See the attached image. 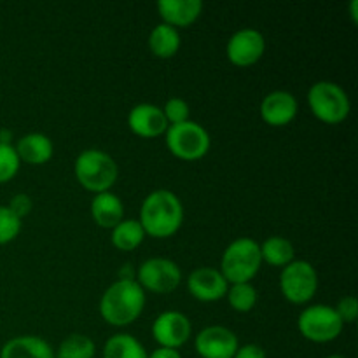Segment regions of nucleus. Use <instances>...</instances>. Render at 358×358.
<instances>
[{
	"instance_id": "nucleus-15",
	"label": "nucleus",
	"mask_w": 358,
	"mask_h": 358,
	"mask_svg": "<svg viewBox=\"0 0 358 358\" xmlns=\"http://www.w3.org/2000/svg\"><path fill=\"white\" fill-rule=\"evenodd\" d=\"M297 105L296 96L289 91H273V93L266 94L264 100L261 103V117L266 124L275 126V128H282L289 122L294 121L297 115Z\"/></svg>"
},
{
	"instance_id": "nucleus-25",
	"label": "nucleus",
	"mask_w": 358,
	"mask_h": 358,
	"mask_svg": "<svg viewBox=\"0 0 358 358\" xmlns=\"http://www.w3.org/2000/svg\"><path fill=\"white\" fill-rule=\"evenodd\" d=\"M229 306L238 313H248L257 304V290L250 283H233L226 292Z\"/></svg>"
},
{
	"instance_id": "nucleus-13",
	"label": "nucleus",
	"mask_w": 358,
	"mask_h": 358,
	"mask_svg": "<svg viewBox=\"0 0 358 358\" xmlns=\"http://www.w3.org/2000/svg\"><path fill=\"white\" fill-rule=\"evenodd\" d=\"M187 289L194 299L201 303H213L226 297L229 283L215 268H198L189 275Z\"/></svg>"
},
{
	"instance_id": "nucleus-32",
	"label": "nucleus",
	"mask_w": 358,
	"mask_h": 358,
	"mask_svg": "<svg viewBox=\"0 0 358 358\" xmlns=\"http://www.w3.org/2000/svg\"><path fill=\"white\" fill-rule=\"evenodd\" d=\"M147 358H182L178 350H171V348H157L154 350Z\"/></svg>"
},
{
	"instance_id": "nucleus-28",
	"label": "nucleus",
	"mask_w": 358,
	"mask_h": 358,
	"mask_svg": "<svg viewBox=\"0 0 358 358\" xmlns=\"http://www.w3.org/2000/svg\"><path fill=\"white\" fill-rule=\"evenodd\" d=\"M163 114L166 117L168 126L182 124V122L189 121V115H191V108H189V103L184 100V98H170V100L164 103Z\"/></svg>"
},
{
	"instance_id": "nucleus-6",
	"label": "nucleus",
	"mask_w": 358,
	"mask_h": 358,
	"mask_svg": "<svg viewBox=\"0 0 358 358\" xmlns=\"http://www.w3.org/2000/svg\"><path fill=\"white\" fill-rule=\"evenodd\" d=\"M166 147L177 159L198 161L208 154L210 135L201 124L194 121H185L182 124L168 126Z\"/></svg>"
},
{
	"instance_id": "nucleus-24",
	"label": "nucleus",
	"mask_w": 358,
	"mask_h": 358,
	"mask_svg": "<svg viewBox=\"0 0 358 358\" xmlns=\"http://www.w3.org/2000/svg\"><path fill=\"white\" fill-rule=\"evenodd\" d=\"M96 346L93 339L84 334H70L59 343L55 358H93Z\"/></svg>"
},
{
	"instance_id": "nucleus-34",
	"label": "nucleus",
	"mask_w": 358,
	"mask_h": 358,
	"mask_svg": "<svg viewBox=\"0 0 358 358\" xmlns=\"http://www.w3.org/2000/svg\"><path fill=\"white\" fill-rule=\"evenodd\" d=\"M357 7H358V2H357V0H353V2H352V17H353V21H355V23L358 21V16H357Z\"/></svg>"
},
{
	"instance_id": "nucleus-31",
	"label": "nucleus",
	"mask_w": 358,
	"mask_h": 358,
	"mask_svg": "<svg viewBox=\"0 0 358 358\" xmlns=\"http://www.w3.org/2000/svg\"><path fill=\"white\" fill-rule=\"evenodd\" d=\"M233 358H266V352L259 345H243L238 346Z\"/></svg>"
},
{
	"instance_id": "nucleus-29",
	"label": "nucleus",
	"mask_w": 358,
	"mask_h": 358,
	"mask_svg": "<svg viewBox=\"0 0 358 358\" xmlns=\"http://www.w3.org/2000/svg\"><path fill=\"white\" fill-rule=\"evenodd\" d=\"M334 310L339 315L343 324H353L358 317V301L353 296L343 297Z\"/></svg>"
},
{
	"instance_id": "nucleus-2",
	"label": "nucleus",
	"mask_w": 358,
	"mask_h": 358,
	"mask_svg": "<svg viewBox=\"0 0 358 358\" xmlns=\"http://www.w3.org/2000/svg\"><path fill=\"white\" fill-rule=\"evenodd\" d=\"M145 308V290L135 278L117 280L103 292L100 299V315L114 327H126L138 320Z\"/></svg>"
},
{
	"instance_id": "nucleus-1",
	"label": "nucleus",
	"mask_w": 358,
	"mask_h": 358,
	"mask_svg": "<svg viewBox=\"0 0 358 358\" xmlns=\"http://www.w3.org/2000/svg\"><path fill=\"white\" fill-rule=\"evenodd\" d=\"M138 222L150 238H170L184 222V206L175 192L157 189L143 199Z\"/></svg>"
},
{
	"instance_id": "nucleus-17",
	"label": "nucleus",
	"mask_w": 358,
	"mask_h": 358,
	"mask_svg": "<svg viewBox=\"0 0 358 358\" xmlns=\"http://www.w3.org/2000/svg\"><path fill=\"white\" fill-rule=\"evenodd\" d=\"M0 358H55L51 345L37 336H17L0 350Z\"/></svg>"
},
{
	"instance_id": "nucleus-26",
	"label": "nucleus",
	"mask_w": 358,
	"mask_h": 358,
	"mask_svg": "<svg viewBox=\"0 0 358 358\" xmlns=\"http://www.w3.org/2000/svg\"><path fill=\"white\" fill-rule=\"evenodd\" d=\"M20 164L21 161L14 147L0 143V184H6L10 178L16 177Z\"/></svg>"
},
{
	"instance_id": "nucleus-30",
	"label": "nucleus",
	"mask_w": 358,
	"mask_h": 358,
	"mask_svg": "<svg viewBox=\"0 0 358 358\" xmlns=\"http://www.w3.org/2000/svg\"><path fill=\"white\" fill-rule=\"evenodd\" d=\"M7 206H9V210L14 213V215L23 219V217H27L28 213L31 212L34 201H31L28 194H16L13 199H10V203Z\"/></svg>"
},
{
	"instance_id": "nucleus-5",
	"label": "nucleus",
	"mask_w": 358,
	"mask_h": 358,
	"mask_svg": "<svg viewBox=\"0 0 358 358\" xmlns=\"http://www.w3.org/2000/svg\"><path fill=\"white\" fill-rule=\"evenodd\" d=\"M308 105L315 117L325 124H339L348 117L352 110L346 91L331 80H320L310 87Z\"/></svg>"
},
{
	"instance_id": "nucleus-35",
	"label": "nucleus",
	"mask_w": 358,
	"mask_h": 358,
	"mask_svg": "<svg viewBox=\"0 0 358 358\" xmlns=\"http://www.w3.org/2000/svg\"><path fill=\"white\" fill-rule=\"evenodd\" d=\"M325 358H345V357H341V355H329V357H325Z\"/></svg>"
},
{
	"instance_id": "nucleus-9",
	"label": "nucleus",
	"mask_w": 358,
	"mask_h": 358,
	"mask_svg": "<svg viewBox=\"0 0 358 358\" xmlns=\"http://www.w3.org/2000/svg\"><path fill=\"white\" fill-rule=\"evenodd\" d=\"M182 271L173 261L154 257L142 262L136 273V283L152 294H170L180 285Z\"/></svg>"
},
{
	"instance_id": "nucleus-33",
	"label": "nucleus",
	"mask_w": 358,
	"mask_h": 358,
	"mask_svg": "<svg viewBox=\"0 0 358 358\" xmlns=\"http://www.w3.org/2000/svg\"><path fill=\"white\" fill-rule=\"evenodd\" d=\"M10 138H13V133H10L9 129H0V143L10 145Z\"/></svg>"
},
{
	"instance_id": "nucleus-19",
	"label": "nucleus",
	"mask_w": 358,
	"mask_h": 358,
	"mask_svg": "<svg viewBox=\"0 0 358 358\" xmlns=\"http://www.w3.org/2000/svg\"><path fill=\"white\" fill-rule=\"evenodd\" d=\"M14 150L20 161L28 164H45L52 157L55 147H52L51 138L44 133H30L17 140Z\"/></svg>"
},
{
	"instance_id": "nucleus-21",
	"label": "nucleus",
	"mask_w": 358,
	"mask_h": 358,
	"mask_svg": "<svg viewBox=\"0 0 358 358\" xmlns=\"http://www.w3.org/2000/svg\"><path fill=\"white\" fill-rule=\"evenodd\" d=\"M145 231L140 226L138 220L122 219L117 226L112 229V245L121 252H133L145 240Z\"/></svg>"
},
{
	"instance_id": "nucleus-10",
	"label": "nucleus",
	"mask_w": 358,
	"mask_h": 358,
	"mask_svg": "<svg viewBox=\"0 0 358 358\" xmlns=\"http://www.w3.org/2000/svg\"><path fill=\"white\" fill-rule=\"evenodd\" d=\"M191 320L180 311H163L152 324V336L159 348L178 350L191 339Z\"/></svg>"
},
{
	"instance_id": "nucleus-23",
	"label": "nucleus",
	"mask_w": 358,
	"mask_h": 358,
	"mask_svg": "<svg viewBox=\"0 0 358 358\" xmlns=\"http://www.w3.org/2000/svg\"><path fill=\"white\" fill-rule=\"evenodd\" d=\"M294 245L282 236H269L261 245L262 262H268L275 268H285L294 261Z\"/></svg>"
},
{
	"instance_id": "nucleus-22",
	"label": "nucleus",
	"mask_w": 358,
	"mask_h": 358,
	"mask_svg": "<svg viewBox=\"0 0 358 358\" xmlns=\"http://www.w3.org/2000/svg\"><path fill=\"white\" fill-rule=\"evenodd\" d=\"M142 343L131 334H115L103 346V358H147Z\"/></svg>"
},
{
	"instance_id": "nucleus-18",
	"label": "nucleus",
	"mask_w": 358,
	"mask_h": 358,
	"mask_svg": "<svg viewBox=\"0 0 358 358\" xmlns=\"http://www.w3.org/2000/svg\"><path fill=\"white\" fill-rule=\"evenodd\" d=\"M91 215L100 227L114 229L124 219V205L114 192H100L91 201Z\"/></svg>"
},
{
	"instance_id": "nucleus-11",
	"label": "nucleus",
	"mask_w": 358,
	"mask_h": 358,
	"mask_svg": "<svg viewBox=\"0 0 358 358\" xmlns=\"http://www.w3.org/2000/svg\"><path fill=\"white\" fill-rule=\"evenodd\" d=\"M266 51L264 35L255 28H243L227 41L226 55L233 65L250 66L262 58Z\"/></svg>"
},
{
	"instance_id": "nucleus-12",
	"label": "nucleus",
	"mask_w": 358,
	"mask_h": 358,
	"mask_svg": "<svg viewBox=\"0 0 358 358\" xmlns=\"http://www.w3.org/2000/svg\"><path fill=\"white\" fill-rule=\"evenodd\" d=\"M238 346L236 334L222 325H210L194 339V348L201 358H233Z\"/></svg>"
},
{
	"instance_id": "nucleus-16",
	"label": "nucleus",
	"mask_w": 358,
	"mask_h": 358,
	"mask_svg": "<svg viewBox=\"0 0 358 358\" xmlns=\"http://www.w3.org/2000/svg\"><path fill=\"white\" fill-rule=\"evenodd\" d=\"M203 10L201 0H159L157 2V13L164 24L171 28L191 27L199 17Z\"/></svg>"
},
{
	"instance_id": "nucleus-8",
	"label": "nucleus",
	"mask_w": 358,
	"mask_h": 358,
	"mask_svg": "<svg viewBox=\"0 0 358 358\" xmlns=\"http://www.w3.org/2000/svg\"><path fill=\"white\" fill-rule=\"evenodd\" d=\"M280 290L292 304H306L318 290V275L308 261H292L280 275Z\"/></svg>"
},
{
	"instance_id": "nucleus-27",
	"label": "nucleus",
	"mask_w": 358,
	"mask_h": 358,
	"mask_svg": "<svg viewBox=\"0 0 358 358\" xmlns=\"http://www.w3.org/2000/svg\"><path fill=\"white\" fill-rule=\"evenodd\" d=\"M21 231V219L14 215L9 206L0 205V245L10 243Z\"/></svg>"
},
{
	"instance_id": "nucleus-3",
	"label": "nucleus",
	"mask_w": 358,
	"mask_h": 358,
	"mask_svg": "<svg viewBox=\"0 0 358 358\" xmlns=\"http://www.w3.org/2000/svg\"><path fill=\"white\" fill-rule=\"evenodd\" d=\"M76 178L86 191L100 194L110 191L117 180V164L110 154L100 149H87L77 156L73 164Z\"/></svg>"
},
{
	"instance_id": "nucleus-14",
	"label": "nucleus",
	"mask_w": 358,
	"mask_h": 358,
	"mask_svg": "<svg viewBox=\"0 0 358 358\" xmlns=\"http://www.w3.org/2000/svg\"><path fill=\"white\" fill-rule=\"evenodd\" d=\"M128 126L136 136L157 138L166 133L168 121L163 114V108L152 103H140L129 110Z\"/></svg>"
},
{
	"instance_id": "nucleus-7",
	"label": "nucleus",
	"mask_w": 358,
	"mask_h": 358,
	"mask_svg": "<svg viewBox=\"0 0 358 358\" xmlns=\"http://www.w3.org/2000/svg\"><path fill=\"white\" fill-rule=\"evenodd\" d=\"M345 324L334 308L327 304H313L303 310L297 320V329L304 339L311 343H331L339 338Z\"/></svg>"
},
{
	"instance_id": "nucleus-4",
	"label": "nucleus",
	"mask_w": 358,
	"mask_h": 358,
	"mask_svg": "<svg viewBox=\"0 0 358 358\" xmlns=\"http://www.w3.org/2000/svg\"><path fill=\"white\" fill-rule=\"evenodd\" d=\"M262 264L261 245L252 238H238L224 250L220 273L227 283H250Z\"/></svg>"
},
{
	"instance_id": "nucleus-20",
	"label": "nucleus",
	"mask_w": 358,
	"mask_h": 358,
	"mask_svg": "<svg viewBox=\"0 0 358 358\" xmlns=\"http://www.w3.org/2000/svg\"><path fill=\"white\" fill-rule=\"evenodd\" d=\"M149 49L154 56H157L161 59L173 58L178 49H180V35H178V30L171 28L170 24H156L149 35Z\"/></svg>"
}]
</instances>
